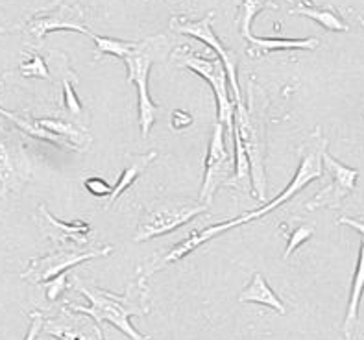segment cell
Listing matches in <instances>:
<instances>
[{"label": "cell", "mask_w": 364, "mask_h": 340, "mask_svg": "<svg viewBox=\"0 0 364 340\" xmlns=\"http://www.w3.org/2000/svg\"><path fill=\"white\" fill-rule=\"evenodd\" d=\"M33 221L39 225L46 239L55 243V246H85L92 237V225L85 221L63 222L55 218L45 203L37 207Z\"/></svg>", "instance_id": "9a60e30c"}, {"label": "cell", "mask_w": 364, "mask_h": 340, "mask_svg": "<svg viewBox=\"0 0 364 340\" xmlns=\"http://www.w3.org/2000/svg\"><path fill=\"white\" fill-rule=\"evenodd\" d=\"M43 333L58 340H106L102 327L91 317L76 313L67 305L55 314L45 317Z\"/></svg>", "instance_id": "4fadbf2b"}, {"label": "cell", "mask_w": 364, "mask_h": 340, "mask_svg": "<svg viewBox=\"0 0 364 340\" xmlns=\"http://www.w3.org/2000/svg\"><path fill=\"white\" fill-rule=\"evenodd\" d=\"M146 281V277L137 274V277L124 290V294H115V292H109L100 287L87 285L80 277H73V289L82 292L89 299V307H82V305L70 304V302H67L65 305L76 313L91 317L98 326H102L104 322L113 324L129 340H152L150 336L139 333L129 322L132 317H144L152 311L150 287Z\"/></svg>", "instance_id": "7a4b0ae2"}, {"label": "cell", "mask_w": 364, "mask_h": 340, "mask_svg": "<svg viewBox=\"0 0 364 340\" xmlns=\"http://www.w3.org/2000/svg\"><path fill=\"white\" fill-rule=\"evenodd\" d=\"M113 253V246H102V248H87V246H55L52 252L45 255L30 259L26 270L21 272V280L32 283V285H46L54 277L61 276L69 268L76 267L80 262L89 261L95 257H106Z\"/></svg>", "instance_id": "52a82bcc"}, {"label": "cell", "mask_w": 364, "mask_h": 340, "mask_svg": "<svg viewBox=\"0 0 364 340\" xmlns=\"http://www.w3.org/2000/svg\"><path fill=\"white\" fill-rule=\"evenodd\" d=\"M291 14H298L304 15V17L313 18V21L322 24V26L326 28V30H329V32H348V30H350L348 23H344V18H342L331 6H316L311 4V2H298V4L291 9Z\"/></svg>", "instance_id": "7402d4cb"}, {"label": "cell", "mask_w": 364, "mask_h": 340, "mask_svg": "<svg viewBox=\"0 0 364 340\" xmlns=\"http://www.w3.org/2000/svg\"><path fill=\"white\" fill-rule=\"evenodd\" d=\"M326 152H328V139L323 137L322 128L318 126V128L313 129V134L305 139V143L301 144L300 165H298L294 178L291 179V184L287 185L283 193H279L274 198L272 202L264 203L261 209H255V211H248L246 215L237 216L233 221L222 222V224H215L209 225V228H203V230L193 231L187 239L181 240L180 244H176V246H172L168 252L161 253L157 259H154L152 265H148V267H139L137 272L148 280L154 272L161 270L163 267L171 265V262L181 261L185 255H189L191 252H194L196 248H200V246H203L205 243L213 240L217 235L224 233V231L228 230H233V228H239V225L242 224H248V222L252 221H257V218H263L264 215L272 213L274 209H277L282 203H285L289 198L294 196L298 191H301L305 185H309L313 179H318L320 176L323 174V154Z\"/></svg>", "instance_id": "6da1fadb"}, {"label": "cell", "mask_w": 364, "mask_h": 340, "mask_svg": "<svg viewBox=\"0 0 364 340\" xmlns=\"http://www.w3.org/2000/svg\"><path fill=\"white\" fill-rule=\"evenodd\" d=\"M213 17H215V11H208L200 18H189L183 17V15H176L171 18L168 28H171L174 33H181V36H191L196 37L198 41H202L203 45H208L209 48L217 52V55L222 60V63L226 65L228 76H230V87L233 92V100L237 104L242 102L240 97V87H239V78H237V65H239V58L233 51H230V46H226L224 43L218 39V36L213 30Z\"/></svg>", "instance_id": "9c48e42d"}, {"label": "cell", "mask_w": 364, "mask_h": 340, "mask_svg": "<svg viewBox=\"0 0 364 340\" xmlns=\"http://www.w3.org/2000/svg\"><path fill=\"white\" fill-rule=\"evenodd\" d=\"M50 60L54 61V73L60 76L61 89H63V110L67 111L69 120L80 122L83 106L76 91H74V85L78 83V76L70 69L69 58L63 52H50Z\"/></svg>", "instance_id": "2e32d148"}, {"label": "cell", "mask_w": 364, "mask_h": 340, "mask_svg": "<svg viewBox=\"0 0 364 340\" xmlns=\"http://www.w3.org/2000/svg\"><path fill=\"white\" fill-rule=\"evenodd\" d=\"M282 228L285 230V237H287V248H285V255L283 259H289L294 253L296 248H300L301 244L307 243V240L316 233V225L311 224V222H300V224H282Z\"/></svg>", "instance_id": "cb8c5ba5"}, {"label": "cell", "mask_w": 364, "mask_h": 340, "mask_svg": "<svg viewBox=\"0 0 364 340\" xmlns=\"http://www.w3.org/2000/svg\"><path fill=\"white\" fill-rule=\"evenodd\" d=\"M30 317V327H28V333L24 336V340H37L39 333L43 331L45 327V314L39 313V311H33V313L28 314Z\"/></svg>", "instance_id": "83f0119b"}, {"label": "cell", "mask_w": 364, "mask_h": 340, "mask_svg": "<svg viewBox=\"0 0 364 340\" xmlns=\"http://www.w3.org/2000/svg\"><path fill=\"white\" fill-rule=\"evenodd\" d=\"M323 170H328L329 184L314 194L313 200L305 203L304 209L314 211V209H323V207H333L338 209L342 202L350 196L357 187V178L359 170L351 166L342 165L338 159L331 156L329 152L323 154Z\"/></svg>", "instance_id": "7c38bea8"}, {"label": "cell", "mask_w": 364, "mask_h": 340, "mask_svg": "<svg viewBox=\"0 0 364 340\" xmlns=\"http://www.w3.org/2000/svg\"><path fill=\"white\" fill-rule=\"evenodd\" d=\"M156 157V150H152V152L148 154H128V156L124 157V170H122V174L117 179V184L113 185V194L107 198L106 207H109L111 203L115 202L117 198L122 196V194H124L126 191L143 176L144 170L148 169V165H150Z\"/></svg>", "instance_id": "d6986e66"}, {"label": "cell", "mask_w": 364, "mask_h": 340, "mask_svg": "<svg viewBox=\"0 0 364 340\" xmlns=\"http://www.w3.org/2000/svg\"><path fill=\"white\" fill-rule=\"evenodd\" d=\"M92 41H95V60H102L106 54L115 55L120 60H126L132 52L137 48L139 43L135 41H122V39H113V37H102V36H92Z\"/></svg>", "instance_id": "603a6c76"}, {"label": "cell", "mask_w": 364, "mask_h": 340, "mask_svg": "<svg viewBox=\"0 0 364 340\" xmlns=\"http://www.w3.org/2000/svg\"><path fill=\"white\" fill-rule=\"evenodd\" d=\"M337 225H350V228L359 231L364 237V216H357V218H353V216H341L337 221Z\"/></svg>", "instance_id": "f546056e"}, {"label": "cell", "mask_w": 364, "mask_h": 340, "mask_svg": "<svg viewBox=\"0 0 364 340\" xmlns=\"http://www.w3.org/2000/svg\"><path fill=\"white\" fill-rule=\"evenodd\" d=\"M0 178L2 193H18L32 178V166L17 137L4 135L0 143Z\"/></svg>", "instance_id": "5bb4252c"}, {"label": "cell", "mask_w": 364, "mask_h": 340, "mask_svg": "<svg viewBox=\"0 0 364 340\" xmlns=\"http://www.w3.org/2000/svg\"><path fill=\"white\" fill-rule=\"evenodd\" d=\"M193 124V117H191L189 111L185 110H174L171 113V128L176 132H181V129L189 128Z\"/></svg>", "instance_id": "f1b7e54d"}, {"label": "cell", "mask_w": 364, "mask_h": 340, "mask_svg": "<svg viewBox=\"0 0 364 340\" xmlns=\"http://www.w3.org/2000/svg\"><path fill=\"white\" fill-rule=\"evenodd\" d=\"M24 33L32 37L33 41H43L46 33L55 32V30H73V32L83 33V36L92 37L95 33L85 26V17H83V9L78 4H60L45 8L41 11L33 14L23 24Z\"/></svg>", "instance_id": "8fae6325"}, {"label": "cell", "mask_w": 364, "mask_h": 340, "mask_svg": "<svg viewBox=\"0 0 364 340\" xmlns=\"http://www.w3.org/2000/svg\"><path fill=\"white\" fill-rule=\"evenodd\" d=\"M0 113H2V117H4V119L11 120V122H14V124L17 126L21 132H24V134L32 135V137H36V139H41V141H45V143L54 144V147L61 148V150H73L69 144L65 143L63 139L58 137V135H54V134H50V132H46L45 128H41V126H39V122H37V119H33V117L30 115V111L0 110Z\"/></svg>", "instance_id": "44dd1931"}, {"label": "cell", "mask_w": 364, "mask_h": 340, "mask_svg": "<svg viewBox=\"0 0 364 340\" xmlns=\"http://www.w3.org/2000/svg\"><path fill=\"white\" fill-rule=\"evenodd\" d=\"M363 115H364V113H363Z\"/></svg>", "instance_id": "4dcf8cb0"}, {"label": "cell", "mask_w": 364, "mask_h": 340, "mask_svg": "<svg viewBox=\"0 0 364 340\" xmlns=\"http://www.w3.org/2000/svg\"><path fill=\"white\" fill-rule=\"evenodd\" d=\"M83 187L92 196H107L109 198L113 194V187L107 184L106 179L102 178H85L83 179Z\"/></svg>", "instance_id": "484cf974"}, {"label": "cell", "mask_w": 364, "mask_h": 340, "mask_svg": "<svg viewBox=\"0 0 364 340\" xmlns=\"http://www.w3.org/2000/svg\"><path fill=\"white\" fill-rule=\"evenodd\" d=\"M264 100L263 89L254 80L248 82V106L240 102L235 106V128L233 132L240 135L245 150L248 154L252 165V181H254V194L259 202L267 200V129H264Z\"/></svg>", "instance_id": "3957f363"}, {"label": "cell", "mask_w": 364, "mask_h": 340, "mask_svg": "<svg viewBox=\"0 0 364 340\" xmlns=\"http://www.w3.org/2000/svg\"><path fill=\"white\" fill-rule=\"evenodd\" d=\"M165 46L166 37L163 33L146 37L124 60L126 67H128V82L134 83L137 87L139 128H141L143 139L150 135V129L156 124L157 110H159L156 102L152 100V97H150V92H148V74H150L154 61L163 55Z\"/></svg>", "instance_id": "8992f818"}, {"label": "cell", "mask_w": 364, "mask_h": 340, "mask_svg": "<svg viewBox=\"0 0 364 340\" xmlns=\"http://www.w3.org/2000/svg\"><path fill=\"white\" fill-rule=\"evenodd\" d=\"M235 176V161L226 148V135L224 124H213L211 141H209L208 154H205V170H203V184L200 188V202L211 207L215 193L220 187H230Z\"/></svg>", "instance_id": "30bf717a"}, {"label": "cell", "mask_w": 364, "mask_h": 340, "mask_svg": "<svg viewBox=\"0 0 364 340\" xmlns=\"http://www.w3.org/2000/svg\"><path fill=\"white\" fill-rule=\"evenodd\" d=\"M46 285H48V289H46V298L50 299V302L60 298V294L63 292V290L73 289V283L67 281V274H61V276L54 277V280L48 281Z\"/></svg>", "instance_id": "4316f807"}, {"label": "cell", "mask_w": 364, "mask_h": 340, "mask_svg": "<svg viewBox=\"0 0 364 340\" xmlns=\"http://www.w3.org/2000/svg\"><path fill=\"white\" fill-rule=\"evenodd\" d=\"M209 209L211 207L200 200H189V198L180 196L157 198L150 206L144 207L143 215L139 216L135 243H144L154 237L171 233L198 215L209 213Z\"/></svg>", "instance_id": "5b68a950"}, {"label": "cell", "mask_w": 364, "mask_h": 340, "mask_svg": "<svg viewBox=\"0 0 364 340\" xmlns=\"http://www.w3.org/2000/svg\"><path fill=\"white\" fill-rule=\"evenodd\" d=\"M267 8H277L274 2H254L246 0L239 4V15H237V26H239L240 37L248 43V55L261 60L270 52L276 51H316L320 41L316 37H307V39H283V37H257L250 32V24L254 21V15L263 11Z\"/></svg>", "instance_id": "ba28073f"}, {"label": "cell", "mask_w": 364, "mask_h": 340, "mask_svg": "<svg viewBox=\"0 0 364 340\" xmlns=\"http://www.w3.org/2000/svg\"><path fill=\"white\" fill-rule=\"evenodd\" d=\"M239 302L240 304L267 305V307L274 309V311L279 314L287 313L285 304H283L282 299H279V296L270 289L268 281L264 280V276L261 272H255L254 276H252L248 287L239 294Z\"/></svg>", "instance_id": "ffe728a7"}, {"label": "cell", "mask_w": 364, "mask_h": 340, "mask_svg": "<svg viewBox=\"0 0 364 340\" xmlns=\"http://www.w3.org/2000/svg\"><path fill=\"white\" fill-rule=\"evenodd\" d=\"M171 60L174 61L176 67L193 70V73L202 76L211 85L213 92H215V98H217L218 122L224 124V128L228 129V134L233 137L237 102L231 100L230 91H228L230 76H228L226 65L222 63L220 58L218 55H215V58H205V55L198 54V52L191 51V45H180L172 51Z\"/></svg>", "instance_id": "277c9868"}, {"label": "cell", "mask_w": 364, "mask_h": 340, "mask_svg": "<svg viewBox=\"0 0 364 340\" xmlns=\"http://www.w3.org/2000/svg\"><path fill=\"white\" fill-rule=\"evenodd\" d=\"M21 74L26 76V78H41V80H50V73H48V67H46L45 60H43L39 54H32V58L28 61H24L21 67H18Z\"/></svg>", "instance_id": "d4e9b609"}, {"label": "cell", "mask_w": 364, "mask_h": 340, "mask_svg": "<svg viewBox=\"0 0 364 340\" xmlns=\"http://www.w3.org/2000/svg\"><path fill=\"white\" fill-rule=\"evenodd\" d=\"M37 122L46 132L63 139L74 152H85L91 147L92 139L82 122H74L69 119H37Z\"/></svg>", "instance_id": "e0dca14e"}, {"label": "cell", "mask_w": 364, "mask_h": 340, "mask_svg": "<svg viewBox=\"0 0 364 340\" xmlns=\"http://www.w3.org/2000/svg\"><path fill=\"white\" fill-rule=\"evenodd\" d=\"M364 294V239L360 240V250H359V259H357V267L353 272V281H351V292H350V302H348V311L346 318H344V339L351 340L355 327L359 324V307L360 299Z\"/></svg>", "instance_id": "ac0fdd59"}]
</instances>
